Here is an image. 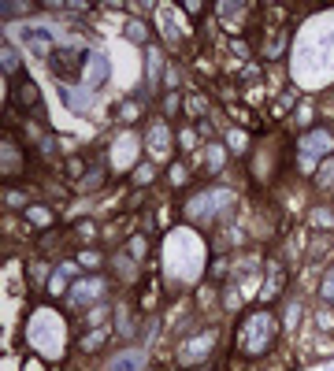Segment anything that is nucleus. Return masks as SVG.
<instances>
[{"label":"nucleus","mask_w":334,"mask_h":371,"mask_svg":"<svg viewBox=\"0 0 334 371\" xmlns=\"http://www.w3.org/2000/svg\"><path fill=\"white\" fill-rule=\"evenodd\" d=\"M85 60H89V52L74 45V49H56V52L49 56V67H52V74H56L60 82H78Z\"/></svg>","instance_id":"obj_1"},{"label":"nucleus","mask_w":334,"mask_h":371,"mask_svg":"<svg viewBox=\"0 0 334 371\" xmlns=\"http://www.w3.org/2000/svg\"><path fill=\"white\" fill-rule=\"evenodd\" d=\"M12 104L23 111H30L34 119H45V108H41V93H37V85L30 78H15L12 82Z\"/></svg>","instance_id":"obj_2"},{"label":"nucleus","mask_w":334,"mask_h":371,"mask_svg":"<svg viewBox=\"0 0 334 371\" xmlns=\"http://www.w3.org/2000/svg\"><path fill=\"white\" fill-rule=\"evenodd\" d=\"M141 364H145V356H141V353H123V356H116L112 371H134V367H141Z\"/></svg>","instance_id":"obj_3"},{"label":"nucleus","mask_w":334,"mask_h":371,"mask_svg":"<svg viewBox=\"0 0 334 371\" xmlns=\"http://www.w3.org/2000/svg\"><path fill=\"white\" fill-rule=\"evenodd\" d=\"M104 338H108V330H93V334L82 341V349H85V353H93V349H100V345H104Z\"/></svg>","instance_id":"obj_4"},{"label":"nucleus","mask_w":334,"mask_h":371,"mask_svg":"<svg viewBox=\"0 0 334 371\" xmlns=\"http://www.w3.org/2000/svg\"><path fill=\"white\" fill-rule=\"evenodd\" d=\"M178 104H182V100H178V93H167V97H164V111H167V115H175Z\"/></svg>","instance_id":"obj_5"},{"label":"nucleus","mask_w":334,"mask_h":371,"mask_svg":"<svg viewBox=\"0 0 334 371\" xmlns=\"http://www.w3.org/2000/svg\"><path fill=\"white\" fill-rule=\"evenodd\" d=\"M130 37H134V41H141V37H149V30L141 23H130Z\"/></svg>","instance_id":"obj_6"},{"label":"nucleus","mask_w":334,"mask_h":371,"mask_svg":"<svg viewBox=\"0 0 334 371\" xmlns=\"http://www.w3.org/2000/svg\"><path fill=\"white\" fill-rule=\"evenodd\" d=\"M200 111H204V100L193 97V100H189V115H200Z\"/></svg>","instance_id":"obj_7"}]
</instances>
